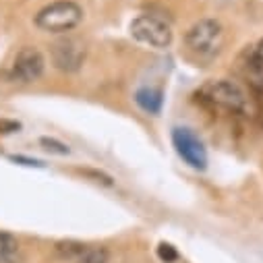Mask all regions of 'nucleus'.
<instances>
[{
  "instance_id": "20e7f679",
  "label": "nucleus",
  "mask_w": 263,
  "mask_h": 263,
  "mask_svg": "<svg viewBox=\"0 0 263 263\" xmlns=\"http://www.w3.org/2000/svg\"><path fill=\"white\" fill-rule=\"evenodd\" d=\"M128 31L133 35V40H137L143 46L156 48V50H166L172 46L174 33L170 23L154 13H143L139 17H135L128 25Z\"/></svg>"
},
{
  "instance_id": "7ed1b4c3",
  "label": "nucleus",
  "mask_w": 263,
  "mask_h": 263,
  "mask_svg": "<svg viewBox=\"0 0 263 263\" xmlns=\"http://www.w3.org/2000/svg\"><path fill=\"white\" fill-rule=\"evenodd\" d=\"M197 96L212 108H220V110L234 112V114L245 112L249 104L245 89L230 79H212L205 85H201Z\"/></svg>"
},
{
  "instance_id": "ddd939ff",
  "label": "nucleus",
  "mask_w": 263,
  "mask_h": 263,
  "mask_svg": "<svg viewBox=\"0 0 263 263\" xmlns=\"http://www.w3.org/2000/svg\"><path fill=\"white\" fill-rule=\"evenodd\" d=\"M21 122L11 120V118H0V135H9V133H19Z\"/></svg>"
},
{
  "instance_id": "2eb2a0df",
  "label": "nucleus",
  "mask_w": 263,
  "mask_h": 263,
  "mask_svg": "<svg viewBox=\"0 0 263 263\" xmlns=\"http://www.w3.org/2000/svg\"><path fill=\"white\" fill-rule=\"evenodd\" d=\"M249 54H253L255 58H259V60H263V40L259 42V44H255L253 48H251V52Z\"/></svg>"
},
{
  "instance_id": "9d476101",
  "label": "nucleus",
  "mask_w": 263,
  "mask_h": 263,
  "mask_svg": "<svg viewBox=\"0 0 263 263\" xmlns=\"http://www.w3.org/2000/svg\"><path fill=\"white\" fill-rule=\"evenodd\" d=\"M110 253L104 247H93V249H85L81 257L75 259V263H108Z\"/></svg>"
},
{
  "instance_id": "dca6fc26",
  "label": "nucleus",
  "mask_w": 263,
  "mask_h": 263,
  "mask_svg": "<svg viewBox=\"0 0 263 263\" xmlns=\"http://www.w3.org/2000/svg\"><path fill=\"white\" fill-rule=\"evenodd\" d=\"M0 263H19V259L15 257V253H11V255H0Z\"/></svg>"
},
{
  "instance_id": "4468645a",
  "label": "nucleus",
  "mask_w": 263,
  "mask_h": 263,
  "mask_svg": "<svg viewBox=\"0 0 263 263\" xmlns=\"http://www.w3.org/2000/svg\"><path fill=\"white\" fill-rule=\"evenodd\" d=\"M160 257L164 261H174L176 259V251L170 245H160Z\"/></svg>"
},
{
  "instance_id": "423d86ee",
  "label": "nucleus",
  "mask_w": 263,
  "mask_h": 263,
  "mask_svg": "<svg viewBox=\"0 0 263 263\" xmlns=\"http://www.w3.org/2000/svg\"><path fill=\"white\" fill-rule=\"evenodd\" d=\"M50 56H52V64L58 71L75 73L83 67L87 48L77 37H60L50 46Z\"/></svg>"
},
{
  "instance_id": "39448f33",
  "label": "nucleus",
  "mask_w": 263,
  "mask_h": 263,
  "mask_svg": "<svg viewBox=\"0 0 263 263\" xmlns=\"http://www.w3.org/2000/svg\"><path fill=\"white\" fill-rule=\"evenodd\" d=\"M172 145L178 158L189 164L195 170H205L208 166V152L203 141L197 137L186 126H174L172 128Z\"/></svg>"
},
{
  "instance_id": "0eeeda50",
  "label": "nucleus",
  "mask_w": 263,
  "mask_h": 263,
  "mask_svg": "<svg viewBox=\"0 0 263 263\" xmlns=\"http://www.w3.org/2000/svg\"><path fill=\"white\" fill-rule=\"evenodd\" d=\"M46 60L44 54L35 46H25L17 52L13 67H11V79L17 83H33L44 75Z\"/></svg>"
},
{
  "instance_id": "f8f14e48",
  "label": "nucleus",
  "mask_w": 263,
  "mask_h": 263,
  "mask_svg": "<svg viewBox=\"0 0 263 263\" xmlns=\"http://www.w3.org/2000/svg\"><path fill=\"white\" fill-rule=\"evenodd\" d=\"M17 238L9 232H0V255H11L17 251Z\"/></svg>"
},
{
  "instance_id": "1a4fd4ad",
  "label": "nucleus",
  "mask_w": 263,
  "mask_h": 263,
  "mask_svg": "<svg viewBox=\"0 0 263 263\" xmlns=\"http://www.w3.org/2000/svg\"><path fill=\"white\" fill-rule=\"evenodd\" d=\"M83 251H85V245H81V242H73V240H69V242H58L56 245V255L60 257V259H77V257H81L83 255Z\"/></svg>"
},
{
  "instance_id": "6e6552de",
  "label": "nucleus",
  "mask_w": 263,
  "mask_h": 263,
  "mask_svg": "<svg viewBox=\"0 0 263 263\" xmlns=\"http://www.w3.org/2000/svg\"><path fill=\"white\" fill-rule=\"evenodd\" d=\"M135 102H137V106H139L143 112L158 116V114L162 112V106H164V93H162V89H158V87L145 85V87H139V89H137Z\"/></svg>"
},
{
  "instance_id": "9b49d317",
  "label": "nucleus",
  "mask_w": 263,
  "mask_h": 263,
  "mask_svg": "<svg viewBox=\"0 0 263 263\" xmlns=\"http://www.w3.org/2000/svg\"><path fill=\"white\" fill-rule=\"evenodd\" d=\"M40 145L46 149V152H52V154H58V156H67L71 149L67 143H62V141H56L52 137H42L40 139Z\"/></svg>"
},
{
  "instance_id": "f257e3e1",
  "label": "nucleus",
  "mask_w": 263,
  "mask_h": 263,
  "mask_svg": "<svg viewBox=\"0 0 263 263\" xmlns=\"http://www.w3.org/2000/svg\"><path fill=\"white\" fill-rule=\"evenodd\" d=\"M224 27L216 19H201L197 21L184 35L186 50L199 60H212L224 48Z\"/></svg>"
},
{
  "instance_id": "f03ea898",
  "label": "nucleus",
  "mask_w": 263,
  "mask_h": 263,
  "mask_svg": "<svg viewBox=\"0 0 263 263\" xmlns=\"http://www.w3.org/2000/svg\"><path fill=\"white\" fill-rule=\"evenodd\" d=\"M83 21V9L75 0H56L35 15V25L48 33H67Z\"/></svg>"
}]
</instances>
